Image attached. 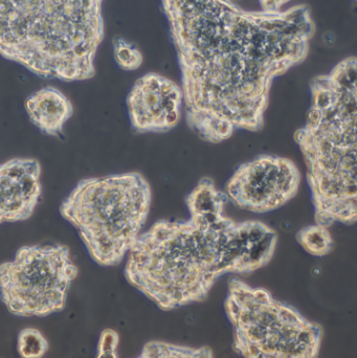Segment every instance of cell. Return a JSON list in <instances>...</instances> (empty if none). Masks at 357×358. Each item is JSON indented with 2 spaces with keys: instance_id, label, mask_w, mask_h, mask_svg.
<instances>
[{
  "instance_id": "cell-1",
  "label": "cell",
  "mask_w": 357,
  "mask_h": 358,
  "mask_svg": "<svg viewBox=\"0 0 357 358\" xmlns=\"http://www.w3.org/2000/svg\"><path fill=\"white\" fill-rule=\"evenodd\" d=\"M276 244V233L257 221H161L130 250L125 277L161 310H174L205 300L222 275L265 266Z\"/></svg>"
},
{
  "instance_id": "cell-7",
  "label": "cell",
  "mask_w": 357,
  "mask_h": 358,
  "mask_svg": "<svg viewBox=\"0 0 357 358\" xmlns=\"http://www.w3.org/2000/svg\"><path fill=\"white\" fill-rule=\"evenodd\" d=\"M41 193L39 162L14 159L0 164V224L29 219Z\"/></svg>"
},
{
  "instance_id": "cell-8",
  "label": "cell",
  "mask_w": 357,
  "mask_h": 358,
  "mask_svg": "<svg viewBox=\"0 0 357 358\" xmlns=\"http://www.w3.org/2000/svg\"><path fill=\"white\" fill-rule=\"evenodd\" d=\"M25 111L38 129L48 136H57L73 115V107L58 88L46 86L27 99Z\"/></svg>"
},
{
  "instance_id": "cell-5",
  "label": "cell",
  "mask_w": 357,
  "mask_h": 358,
  "mask_svg": "<svg viewBox=\"0 0 357 358\" xmlns=\"http://www.w3.org/2000/svg\"><path fill=\"white\" fill-rule=\"evenodd\" d=\"M77 275L67 246H22L12 260L0 264V299L17 317H48L65 308Z\"/></svg>"
},
{
  "instance_id": "cell-14",
  "label": "cell",
  "mask_w": 357,
  "mask_h": 358,
  "mask_svg": "<svg viewBox=\"0 0 357 358\" xmlns=\"http://www.w3.org/2000/svg\"><path fill=\"white\" fill-rule=\"evenodd\" d=\"M113 55L117 65L126 71H133L142 64L143 58L140 50L122 38L113 40Z\"/></svg>"
},
{
  "instance_id": "cell-10",
  "label": "cell",
  "mask_w": 357,
  "mask_h": 358,
  "mask_svg": "<svg viewBox=\"0 0 357 358\" xmlns=\"http://www.w3.org/2000/svg\"><path fill=\"white\" fill-rule=\"evenodd\" d=\"M226 196L218 192L210 179H203L188 197L191 216L224 214Z\"/></svg>"
},
{
  "instance_id": "cell-6",
  "label": "cell",
  "mask_w": 357,
  "mask_h": 358,
  "mask_svg": "<svg viewBox=\"0 0 357 358\" xmlns=\"http://www.w3.org/2000/svg\"><path fill=\"white\" fill-rule=\"evenodd\" d=\"M300 176L291 162L261 157L240 167L226 185L228 197L240 208L266 213L284 206L297 194Z\"/></svg>"
},
{
  "instance_id": "cell-12",
  "label": "cell",
  "mask_w": 357,
  "mask_h": 358,
  "mask_svg": "<svg viewBox=\"0 0 357 358\" xmlns=\"http://www.w3.org/2000/svg\"><path fill=\"white\" fill-rule=\"evenodd\" d=\"M298 241L302 248L314 257H324L333 250V241L327 227L312 225L298 234Z\"/></svg>"
},
{
  "instance_id": "cell-2",
  "label": "cell",
  "mask_w": 357,
  "mask_h": 358,
  "mask_svg": "<svg viewBox=\"0 0 357 358\" xmlns=\"http://www.w3.org/2000/svg\"><path fill=\"white\" fill-rule=\"evenodd\" d=\"M102 4L98 0L0 1V55L45 79H92L104 38Z\"/></svg>"
},
{
  "instance_id": "cell-11",
  "label": "cell",
  "mask_w": 357,
  "mask_h": 358,
  "mask_svg": "<svg viewBox=\"0 0 357 358\" xmlns=\"http://www.w3.org/2000/svg\"><path fill=\"white\" fill-rule=\"evenodd\" d=\"M136 358H214V353L209 347L193 348L152 341L143 347L140 355Z\"/></svg>"
},
{
  "instance_id": "cell-17",
  "label": "cell",
  "mask_w": 357,
  "mask_h": 358,
  "mask_svg": "<svg viewBox=\"0 0 357 358\" xmlns=\"http://www.w3.org/2000/svg\"><path fill=\"white\" fill-rule=\"evenodd\" d=\"M178 121H180V109L166 113L163 117V128L173 127Z\"/></svg>"
},
{
  "instance_id": "cell-9",
  "label": "cell",
  "mask_w": 357,
  "mask_h": 358,
  "mask_svg": "<svg viewBox=\"0 0 357 358\" xmlns=\"http://www.w3.org/2000/svg\"><path fill=\"white\" fill-rule=\"evenodd\" d=\"M163 78L147 75L140 78L128 96V108L132 125L138 131L163 128L165 113L161 107Z\"/></svg>"
},
{
  "instance_id": "cell-16",
  "label": "cell",
  "mask_w": 357,
  "mask_h": 358,
  "mask_svg": "<svg viewBox=\"0 0 357 358\" xmlns=\"http://www.w3.org/2000/svg\"><path fill=\"white\" fill-rule=\"evenodd\" d=\"M322 121V111L316 108H312V110L309 111V115H308L307 129L306 130H308V131L316 130V128L320 127Z\"/></svg>"
},
{
  "instance_id": "cell-4",
  "label": "cell",
  "mask_w": 357,
  "mask_h": 358,
  "mask_svg": "<svg viewBox=\"0 0 357 358\" xmlns=\"http://www.w3.org/2000/svg\"><path fill=\"white\" fill-rule=\"evenodd\" d=\"M224 308L243 358H318L322 327L268 290L233 279Z\"/></svg>"
},
{
  "instance_id": "cell-3",
  "label": "cell",
  "mask_w": 357,
  "mask_h": 358,
  "mask_svg": "<svg viewBox=\"0 0 357 358\" xmlns=\"http://www.w3.org/2000/svg\"><path fill=\"white\" fill-rule=\"evenodd\" d=\"M148 183L138 173L82 179L60 206L101 266H115L129 254L150 208Z\"/></svg>"
},
{
  "instance_id": "cell-13",
  "label": "cell",
  "mask_w": 357,
  "mask_h": 358,
  "mask_svg": "<svg viewBox=\"0 0 357 358\" xmlns=\"http://www.w3.org/2000/svg\"><path fill=\"white\" fill-rule=\"evenodd\" d=\"M17 350L21 358H42L48 352V342L39 330L25 328L19 332Z\"/></svg>"
},
{
  "instance_id": "cell-15",
  "label": "cell",
  "mask_w": 357,
  "mask_h": 358,
  "mask_svg": "<svg viewBox=\"0 0 357 358\" xmlns=\"http://www.w3.org/2000/svg\"><path fill=\"white\" fill-rule=\"evenodd\" d=\"M119 336L115 330H103L98 343V352L96 358H119L117 348H119Z\"/></svg>"
}]
</instances>
